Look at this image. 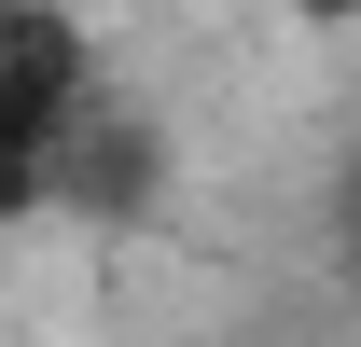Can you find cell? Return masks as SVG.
<instances>
[{
	"instance_id": "cell-1",
	"label": "cell",
	"mask_w": 361,
	"mask_h": 347,
	"mask_svg": "<svg viewBox=\"0 0 361 347\" xmlns=\"http://www.w3.org/2000/svg\"><path fill=\"white\" fill-rule=\"evenodd\" d=\"M153 195H167V111L126 84V70H97L84 84V111L56 126V153H42V209L28 222H153Z\"/></svg>"
},
{
	"instance_id": "cell-2",
	"label": "cell",
	"mask_w": 361,
	"mask_h": 347,
	"mask_svg": "<svg viewBox=\"0 0 361 347\" xmlns=\"http://www.w3.org/2000/svg\"><path fill=\"white\" fill-rule=\"evenodd\" d=\"M97 70H111V56H97V28L70 0H14V14H0V222L42 209V153H56V126L84 111Z\"/></svg>"
},
{
	"instance_id": "cell-3",
	"label": "cell",
	"mask_w": 361,
	"mask_h": 347,
	"mask_svg": "<svg viewBox=\"0 0 361 347\" xmlns=\"http://www.w3.org/2000/svg\"><path fill=\"white\" fill-rule=\"evenodd\" d=\"M319 278L361 305V139L334 153V167H319Z\"/></svg>"
},
{
	"instance_id": "cell-4",
	"label": "cell",
	"mask_w": 361,
	"mask_h": 347,
	"mask_svg": "<svg viewBox=\"0 0 361 347\" xmlns=\"http://www.w3.org/2000/svg\"><path fill=\"white\" fill-rule=\"evenodd\" d=\"M319 14H348V0H319Z\"/></svg>"
},
{
	"instance_id": "cell-5",
	"label": "cell",
	"mask_w": 361,
	"mask_h": 347,
	"mask_svg": "<svg viewBox=\"0 0 361 347\" xmlns=\"http://www.w3.org/2000/svg\"><path fill=\"white\" fill-rule=\"evenodd\" d=\"M0 14H14V0H0Z\"/></svg>"
}]
</instances>
